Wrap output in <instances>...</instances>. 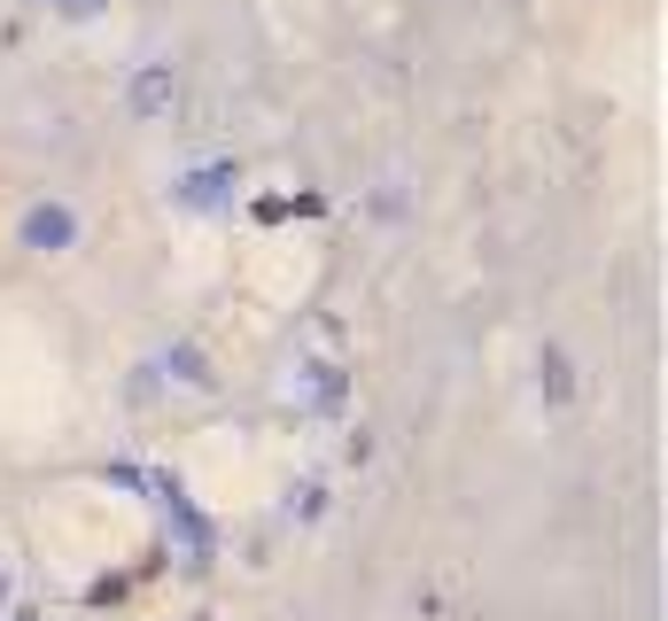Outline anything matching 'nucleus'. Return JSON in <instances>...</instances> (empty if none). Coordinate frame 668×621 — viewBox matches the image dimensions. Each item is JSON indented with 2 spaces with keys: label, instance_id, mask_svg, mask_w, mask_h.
I'll use <instances>...</instances> for the list:
<instances>
[{
  "label": "nucleus",
  "instance_id": "f257e3e1",
  "mask_svg": "<svg viewBox=\"0 0 668 621\" xmlns=\"http://www.w3.org/2000/svg\"><path fill=\"white\" fill-rule=\"evenodd\" d=\"M172 85H180V78H172V70H163V62H156L148 78H133V110H140V117H156L163 102H172Z\"/></svg>",
  "mask_w": 668,
  "mask_h": 621
},
{
  "label": "nucleus",
  "instance_id": "7ed1b4c3",
  "mask_svg": "<svg viewBox=\"0 0 668 621\" xmlns=\"http://www.w3.org/2000/svg\"><path fill=\"white\" fill-rule=\"evenodd\" d=\"M226 195V171H195V180H187V203H218Z\"/></svg>",
  "mask_w": 668,
  "mask_h": 621
},
{
  "label": "nucleus",
  "instance_id": "20e7f679",
  "mask_svg": "<svg viewBox=\"0 0 668 621\" xmlns=\"http://www.w3.org/2000/svg\"><path fill=\"white\" fill-rule=\"evenodd\" d=\"M544 373H552V404H567V358L560 349H544Z\"/></svg>",
  "mask_w": 668,
  "mask_h": 621
},
{
  "label": "nucleus",
  "instance_id": "423d86ee",
  "mask_svg": "<svg viewBox=\"0 0 668 621\" xmlns=\"http://www.w3.org/2000/svg\"><path fill=\"white\" fill-rule=\"evenodd\" d=\"M16 621H39V613H16Z\"/></svg>",
  "mask_w": 668,
  "mask_h": 621
},
{
  "label": "nucleus",
  "instance_id": "f03ea898",
  "mask_svg": "<svg viewBox=\"0 0 668 621\" xmlns=\"http://www.w3.org/2000/svg\"><path fill=\"white\" fill-rule=\"evenodd\" d=\"M24 233H32L39 249H62V241H70V218H62V210H32V226H24Z\"/></svg>",
  "mask_w": 668,
  "mask_h": 621
},
{
  "label": "nucleus",
  "instance_id": "39448f33",
  "mask_svg": "<svg viewBox=\"0 0 668 621\" xmlns=\"http://www.w3.org/2000/svg\"><path fill=\"white\" fill-rule=\"evenodd\" d=\"M62 9H102V0H62Z\"/></svg>",
  "mask_w": 668,
  "mask_h": 621
}]
</instances>
